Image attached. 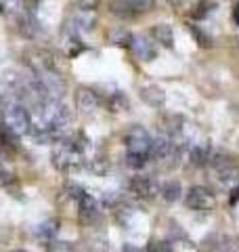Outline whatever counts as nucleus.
Listing matches in <instances>:
<instances>
[{"instance_id": "obj_19", "label": "nucleus", "mask_w": 239, "mask_h": 252, "mask_svg": "<svg viewBox=\"0 0 239 252\" xmlns=\"http://www.w3.org/2000/svg\"><path fill=\"white\" fill-rule=\"evenodd\" d=\"M132 36L134 34H130V32H126V30H116V32H111V42L118 44V46H126V49H130Z\"/></svg>"}, {"instance_id": "obj_22", "label": "nucleus", "mask_w": 239, "mask_h": 252, "mask_svg": "<svg viewBox=\"0 0 239 252\" xmlns=\"http://www.w3.org/2000/svg\"><path fill=\"white\" fill-rule=\"evenodd\" d=\"M166 2H168L174 11H182V9H191L197 0H166Z\"/></svg>"}, {"instance_id": "obj_9", "label": "nucleus", "mask_w": 239, "mask_h": 252, "mask_svg": "<svg viewBox=\"0 0 239 252\" xmlns=\"http://www.w3.org/2000/svg\"><path fill=\"white\" fill-rule=\"evenodd\" d=\"M101 105H103V97L90 86H80L76 91V109L80 116H90Z\"/></svg>"}, {"instance_id": "obj_17", "label": "nucleus", "mask_w": 239, "mask_h": 252, "mask_svg": "<svg viewBox=\"0 0 239 252\" xmlns=\"http://www.w3.org/2000/svg\"><path fill=\"white\" fill-rule=\"evenodd\" d=\"M57 231H59V220H46V223H42L38 227V231H36V235L40 240H53L55 235H57Z\"/></svg>"}, {"instance_id": "obj_18", "label": "nucleus", "mask_w": 239, "mask_h": 252, "mask_svg": "<svg viewBox=\"0 0 239 252\" xmlns=\"http://www.w3.org/2000/svg\"><path fill=\"white\" fill-rule=\"evenodd\" d=\"M187 28H189L191 34L195 36V40H197V44L202 46V49H210V46H212V38H210L208 34H206V32H204L202 28H199V26H193V23H189Z\"/></svg>"}, {"instance_id": "obj_8", "label": "nucleus", "mask_w": 239, "mask_h": 252, "mask_svg": "<svg viewBox=\"0 0 239 252\" xmlns=\"http://www.w3.org/2000/svg\"><path fill=\"white\" fill-rule=\"evenodd\" d=\"M61 49L67 57H78L80 53L86 51V44L82 40V32L76 26H71L69 21L63 26V32H61Z\"/></svg>"}, {"instance_id": "obj_7", "label": "nucleus", "mask_w": 239, "mask_h": 252, "mask_svg": "<svg viewBox=\"0 0 239 252\" xmlns=\"http://www.w3.org/2000/svg\"><path fill=\"white\" fill-rule=\"evenodd\" d=\"M185 204H187L189 210H195V212H212L214 206H216V200H214V193L210 191V189L197 185V187H191L189 191H187Z\"/></svg>"}, {"instance_id": "obj_20", "label": "nucleus", "mask_w": 239, "mask_h": 252, "mask_svg": "<svg viewBox=\"0 0 239 252\" xmlns=\"http://www.w3.org/2000/svg\"><path fill=\"white\" fill-rule=\"evenodd\" d=\"M15 183V175L9 170V166L4 164V160L0 158V185L2 187H11Z\"/></svg>"}, {"instance_id": "obj_4", "label": "nucleus", "mask_w": 239, "mask_h": 252, "mask_svg": "<svg viewBox=\"0 0 239 252\" xmlns=\"http://www.w3.org/2000/svg\"><path fill=\"white\" fill-rule=\"evenodd\" d=\"M76 204H78V220H80V225L94 227V225L101 223V219H103L101 204L97 202V198H94L92 193L82 191V195L76 200Z\"/></svg>"}, {"instance_id": "obj_11", "label": "nucleus", "mask_w": 239, "mask_h": 252, "mask_svg": "<svg viewBox=\"0 0 239 252\" xmlns=\"http://www.w3.org/2000/svg\"><path fill=\"white\" fill-rule=\"evenodd\" d=\"M130 51L137 55L141 61H151L155 59L157 49H155V42H151L147 36H132V44H130Z\"/></svg>"}, {"instance_id": "obj_5", "label": "nucleus", "mask_w": 239, "mask_h": 252, "mask_svg": "<svg viewBox=\"0 0 239 252\" xmlns=\"http://www.w3.org/2000/svg\"><path fill=\"white\" fill-rule=\"evenodd\" d=\"M155 6V0H114L111 13L120 19H132L139 15H145Z\"/></svg>"}, {"instance_id": "obj_10", "label": "nucleus", "mask_w": 239, "mask_h": 252, "mask_svg": "<svg viewBox=\"0 0 239 252\" xmlns=\"http://www.w3.org/2000/svg\"><path fill=\"white\" fill-rule=\"evenodd\" d=\"M17 152H19V137L0 120V156H4L11 160Z\"/></svg>"}, {"instance_id": "obj_24", "label": "nucleus", "mask_w": 239, "mask_h": 252, "mask_svg": "<svg viewBox=\"0 0 239 252\" xmlns=\"http://www.w3.org/2000/svg\"><path fill=\"white\" fill-rule=\"evenodd\" d=\"M122 252H145V250H143L141 246H137V244H124Z\"/></svg>"}, {"instance_id": "obj_3", "label": "nucleus", "mask_w": 239, "mask_h": 252, "mask_svg": "<svg viewBox=\"0 0 239 252\" xmlns=\"http://www.w3.org/2000/svg\"><path fill=\"white\" fill-rule=\"evenodd\" d=\"M2 122L9 126V128L17 135L19 139L23 135H30L31 132V126H34V122H31V112L30 107L26 103H21L19 99H15L9 94V103L4 105V118Z\"/></svg>"}, {"instance_id": "obj_2", "label": "nucleus", "mask_w": 239, "mask_h": 252, "mask_svg": "<svg viewBox=\"0 0 239 252\" xmlns=\"http://www.w3.org/2000/svg\"><path fill=\"white\" fill-rule=\"evenodd\" d=\"M126 143V164L130 168H143L151 158V147H153V137L149 135L147 128L134 124L128 128L124 137Z\"/></svg>"}, {"instance_id": "obj_15", "label": "nucleus", "mask_w": 239, "mask_h": 252, "mask_svg": "<svg viewBox=\"0 0 239 252\" xmlns=\"http://www.w3.org/2000/svg\"><path fill=\"white\" fill-rule=\"evenodd\" d=\"M214 9H216V2H214V0H197V2L191 6V17L193 19H206Z\"/></svg>"}, {"instance_id": "obj_16", "label": "nucleus", "mask_w": 239, "mask_h": 252, "mask_svg": "<svg viewBox=\"0 0 239 252\" xmlns=\"http://www.w3.org/2000/svg\"><path fill=\"white\" fill-rule=\"evenodd\" d=\"M107 107L111 109V112H122V109H128V97L118 91V93H111L109 99H107Z\"/></svg>"}, {"instance_id": "obj_21", "label": "nucleus", "mask_w": 239, "mask_h": 252, "mask_svg": "<svg viewBox=\"0 0 239 252\" xmlns=\"http://www.w3.org/2000/svg\"><path fill=\"white\" fill-rule=\"evenodd\" d=\"M145 252H172V244L166 240H151L147 244Z\"/></svg>"}, {"instance_id": "obj_1", "label": "nucleus", "mask_w": 239, "mask_h": 252, "mask_svg": "<svg viewBox=\"0 0 239 252\" xmlns=\"http://www.w3.org/2000/svg\"><path fill=\"white\" fill-rule=\"evenodd\" d=\"M86 152H89V139L84 137V132H76V135L55 143L51 152V162L61 172H74L89 162Z\"/></svg>"}, {"instance_id": "obj_23", "label": "nucleus", "mask_w": 239, "mask_h": 252, "mask_svg": "<svg viewBox=\"0 0 239 252\" xmlns=\"http://www.w3.org/2000/svg\"><path fill=\"white\" fill-rule=\"evenodd\" d=\"M49 252H71V246L67 242H51Z\"/></svg>"}, {"instance_id": "obj_26", "label": "nucleus", "mask_w": 239, "mask_h": 252, "mask_svg": "<svg viewBox=\"0 0 239 252\" xmlns=\"http://www.w3.org/2000/svg\"><path fill=\"white\" fill-rule=\"evenodd\" d=\"M13 252H26V250H13Z\"/></svg>"}, {"instance_id": "obj_6", "label": "nucleus", "mask_w": 239, "mask_h": 252, "mask_svg": "<svg viewBox=\"0 0 239 252\" xmlns=\"http://www.w3.org/2000/svg\"><path fill=\"white\" fill-rule=\"evenodd\" d=\"M128 193L134 200L149 202L159 193V183L151 175H137L128 181Z\"/></svg>"}, {"instance_id": "obj_25", "label": "nucleus", "mask_w": 239, "mask_h": 252, "mask_svg": "<svg viewBox=\"0 0 239 252\" xmlns=\"http://www.w3.org/2000/svg\"><path fill=\"white\" fill-rule=\"evenodd\" d=\"M233 21H235V26H239V2H235L233 6Z\"/></svg>"}, {"instance_id": "obj_13", "label": "nucleus", "mask_w": 239, "mask_h": 252, "mask_svg": "<svg viewBox=\"0 0 239 252\" xmlns=\"http://www.w3.org/2000/svg\"><path fill=\"white\" fill-rule=\"evenodd\" d=\"M151 36L155 38L157 44L166 46V49H172L174 46V34H172V28L168 26V23H157V26H153Z\"/></svg>"}, {"instance_id": "obj_14", "label": "nucleus", "mask_w": 239, "mask_h": 252, "mask_svg": "<svg viewBox=\"0 0 239 252\" xmlns=\"http://www.w3.org/2000/svg\"><path fill=\"white\" fill-rule=\"evenodd\" d=\"M159 195H162L166 202H177L180 198V183L177 179L166 181V183L159 185Z\"/></svg>"}, {"instance_id": "obj_12", "label": "nucleus", "mask_w": 239, "mask_h": 252, "mask_svg": "<svg viewBox=\"0 0 239 252\" xmlns=\"http://www.w3.org/2000/svg\"><path fill=\"white\" fill-rule=\"evenodd\" d=\"M141 99L145 101L147 105L159 109L166 103V93L162 86H157V84H145V86H141Z\"/></svg>"}]
</instances>
